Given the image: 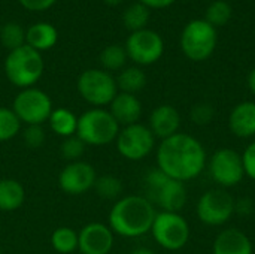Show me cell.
Masks as SVG:
<instances>
[{"label": "cell", "instance_id": "cell-5", "mask_svg": "<svg viewBox=\"0 0 255 254\" xmlns=\"http://www.w3.org/2000/svg\"><path fill=\"white\" fill-rule=\"evenodd\" d=\"M120 129V124L111 115L109 109L91 108L78 117L76 135L87 147H103L115 142Z\"/></svg>", "mask_w": 255, "mask_h": 254}, {"label": "cell", "instance_id": "cell-31", "mask_svg": "<svg viewBox=\"0 0 255 254\" xmlns=\"http://www.w3.org/2000/svg\"><path fill=\"white\" fill-rule=\"evenodd\" d=\"M85 148H87V145L84 144V141L78 135H73V136L63 139V144L60 147V153L70 163V162L82 160L81 157L84 156Z\"/></svg>", "mask_w": 255, "mask_h": 254}, {"label": "cell", "instance_id": "cell-37", "mask_svg": "<svg viewBox=\"0 0 255 254\" xmlns=\"http://www.w3.org/2000/svg\"><path fill=\"white\" fill-rule=\"evenodd\" d=\"M142 4H145L148 9H164L173 4L176 0H139Z\"/></svg>", "mask_w": 255, "mask_h": 254}, {"label": "cell", "instance_id": "cell-39", "mask_svg": "<svg viewBox=\"0 0 255 254\" xmlns=\"http://www.w3.org/2000/svg\"><path fill=\"white\" fill-rule=\"evenodd\" d=\"M130 254H155L151 249H148V247H137V249H134V250H131Z\"/></svg>", "mask_w": 255, "mask_h": 254}, {"label": "cell", "instance_id": "cell-18", "mask_svg": "<svg viewBox=\"0 0 255 254\" xmlns=\"http://www.w3.org/2000/svg\"><path fill=\"white\" fill-rule=\"evenodd\" d=\"M214 254H253L250 237L239 229H224L214 241Z\"/></svg>", "mask_w": 255, "mask_h": 254}, {"label": "cell", "instance_id": "cell-21", "mask_svg": "<svg viewBox=\"0 0 255 254\" xmlns=\"http://www.w3.org/2000/svg\"><path fill=\"white\" fill-rule=\"evenodd\" d=\"M25 201V189L15 178L0 180V211L12 213L19 210Z\"/></svg>", "mask_w": 255, "mask_h": 254}, {"label": "cell", "instance_id": "cell-1", "mask_svg": "<svg viewBox=\"0 0 255 254\" xmlns=\"http://www.w3.org/2000/svg\"><path fill=\"white\" fill-rule=\"evenodd\" d=\"M206 151L200 141L187 133H176L163 139L157 148V168L167 177L187 183L199 177L206 168Z\"/></svg>", "mask_w": 255, "mask_h": 254}, {"label": "cell", "instance_id": "cell-14", "mask_svg": "<svg viewBox=\"0 0 255 254\" xmlns=\"http://www.w3.org/2000/svg\"><path fill=\"white\" fill-rule=\"evenodd\" d=\"M97 180L96 169L91 163L78 160L67 163L58 175V187L70 196H81L94 189Z\"/></svg>", "mask_w": 255, "mask_h": 254}, {"label": "cell", "instance_id": "cell-38", "mask_svg": "<svg viewBox=\"0 0 255 254\" xmlns=\"http://www.w3.org/2000/svg\"><path fill=\"white\" fill-rule=\"evenodd\" d=\"M248 88H250V91L255 96V67L250 72V75H248Z\"/></svg>", "mask_w": 255, "mask_h": 254}, {"label": "cell", "instance_id": "cell-28", "mask_svg": "<svg viewBox=\"0 0 255 254\" xmlns=\"http://www.w3.org/2000/svg\"><path fill=\"white\" fill-rule=\"evenodd\" d=\"M21 121L12 108L0 106V142L10 141L21 132Z\"/></svg>", "mask_w": 255, "mask_h": 254}, {"label": "cell", "instance_id": "cell-9", "mask_svg": "<svg viewBox=\"0 0 255 254\" xmlns=\"http://www.w3.org/2000/svg\"><path fill=\"white\" fill-rule=\"evenodd\" d=\"M152 238L155 243L169 252L181 250L190 240V225L179 213H157L152 228Z\"/></svg>", "mask_w": 255, "mask_h": 254}, {"label": "cell", "instance_id": "cell-10", "mask_svg": "<svg viewBox=\"0 0 255 254\" xmlns=\"http://www.w3.org/2000/svg\"><path fill=\"white\" fill-rule=\"evenodd\" d=\"M118 153L130 162H139L148 157L155 148V136L148 126L136 123L120 129L115 139Z\"/></svg>", "mask_w": 255, "mask_h": 254}, {"label": "cell", "instance_id": "cell-20", "mask_svg": "<svg viewBox=\"0 0 255 254\" xmlns=\"http://www.w3.org/2000/svg\"><path fill=\"white\" fill-rule=\"evenodd\" d=\"M57 40L58 31L49 22H36L25 30V45L39 52L54 48Z\"/></svg>", "mask_w": 255, "mask_h": 254}, {"label": "cell", "instance_id": "cell-35", "mask_svg": "<svg viewBox=\"0 0 255 254\" xmlns=\"http://www.w3.org/2000/svg\"><path fill=\"white\" fill-rule=\"evenodd\" d=\"M19 4L31 12H43L48 10L57 0H18Z\"/></svg>", "mask_w": 255, "mask_h": 254}, {"label": "cell", "instance_id": "cell-32", "mask_svg": "<svg viewBox=\"0 0 255 254\" xmlns=\"http://www.w3.org/2000/svg\"><path fill=\"white\" fill-rule=\"evenodd\" d=\"M215 109L209 103H197L191 109V121L197 126H206L214 120Z\"/></svg>", "mask_w": 255, "mask_h": 254}, {"label": "cell", "instance_id": "cell-25", "mask_svg": "<svg viewBox=\"0 0 255 254\" xmlns=\"http://www.w3.org/2000/svg\"><path fill=\"white\" fill-rule=\"evenodd\" d=\"M148 19H149V9L145 4H142L140 1L130 4L123 13L124 27L127 30H130L131 33L146 28Z\"/></svg>", "mask_w": 255, "mask_h": 254}, {"label": "cell", "instance_id": "cell-30", "mask_svg": "<svg viewBox=\"0 0 255 254\" xmlns=\"http://www.w3.org/2000/svg\"><path fill=\"white\" fill-rule=\"evenodd\" d=\"M232 15H233V9H232L230 3H227L224 0H217L208 6L205 19L215 27V25L227 24L229 19L232 18Z\"/></svg>", "mask_w": 255, "mask_h": 254}, {"label": "cell", "instance_id": "cell-36", "mask_svg": "<svg viewBox=\"0 0 255 254\" xmlns=\"http://www.w3.org/2000/svg\"><path fill=\"white\" fill-rule=\"evenodd\" d=\"M253 211H254V202L250 198H242V199L236 201L235 213L242 214V216H250Z\"/></svg>", "mask_w": 255, "mask_h": 254}, {"label": "cell", "instance_id": "cell-16", "mask_svg": "<svg viewBox=\"0 0 255 254\" xmlns=\"http://www.w3.org/2000/svg\"><path fill=\"white\" fill-rule=\"evenodd\" d=\"M149 130L155 136V139H167L176 133H179L181 127V115L178 109L172 105H160L152 109L149 115Z\"/></svg>", "mask_w": 255, "mask_h": 254}, {"label": "cell", "instance_id": "cell-4", "mask_svg": "<svg viewBox=\"0 0 255 254\" xmlns=\"http://www.w3.org/2000/svg\"><path fill=\"white\" fill-rule=\"evenodd\" d=\"M145 186L148 196H145L152 205H158L161 211L179 213L187 204L185 184L167 177L158 168H152L145 177Z\"/></svg>", "mask_w": 255, "mask_h": 254}, {"label": "cell", "instance_id": "cell-40", "mask_svg": "<svg viewBox=\"0 0 255 254\" xmlns=\"http://www.w3.org/2000/svg\"><path fill=\"white\" fill-rule=\"evenodd\" d=\"M103 1L108 6H118L120 3H123V0H103Z\"/></svg>", "mask_w": 255, "mask_h": 254}, {"label": "cell", "instance_id": "cell-3", "mask_svg": "<svg viewBox=\"0 0 255 254\" xmlns=\"http://www.w3.org/2000/svg\"><path fill=\"white\" fill-rule=\"evenodd\" d=\"M43 69L45 63L40 52L28 45L9 51L4 58V75L7 81L21 90L34 87L42 78Z\"/></svg>", "mask_w": 255, "mask_h": 254}, {"label": "cell", "instance_id": "cell-7", "mask_svg": "<svg viewBox=\"0 0 255 254\" xmlns=\"http://www.w3.org/2000/svg\"><path fill=\"white\" fill-rule=\"evenodd\" d=\"M217 30L206 19L190 21L181 34V49L193 61L208 60L217 46Z\"/></svg>", "mask_w": 255, "mask_h": 254}, {"label": "cell", "instance_id": "cell-15", "mask_svg": "<svg viewBox=\"0 0 255 254\" xmlns=\"http://www.w3.org/2000/svg\"><path fill=\"white\" fill-rule=\"evenodd\" d=\"M114 243L115 234L100 222L88 223L78 232V250L81 254H111Z\"/></svg>", "mask_w": 255, "mask_h": 254}, {"label": "cell", "instance_id": "cell-12", "mask_svg": "<svg viewBox=\"0 0 255 254\" xmlns=\"http://www.w3.org/2000/svg\"><path fill=\"white\" fill-rule=\"evenodd\" d=\"M209 174L223 189L241 184L245 177L242 154L232 148H220L209 159Z\"/></svg>", "mask_w": 255, "mask_h": 254}, {"label": "cell", "instance_id": "cell-13", "mask_svg": "<svg viewBox=\"0 0 255 254\" xmlns=\"http://www.w3.org/2000/svg\"><path fill=\"white\" fill-rule=\"evenodd\" d=\"M124 48L127 57L137 66H149L161 58L164 52V42L157 31L143 28L130 33Z\"/></svg>", "mask_w": 255, "mask_h": 254}, {"label": "cell", "instance_id": "cell-41", "mask_svg": "<svg viewBox=\"0 0 255 254\" xmlns=\"http://www.w3.org/2000/svg\"><path fill=\"white\" fill-rule=\"evenodd\" d=\"M0 254H1V250H0Z\"/></svg>", "mask_w": 255, "mask_h": 254}, {"label": "cell", "instance_id": "cell-27", "mask_svg": "<svg viewBox=\"0 0 255 254\" xmlns=\"http://www.w3.org/2000/svg\"><path fill=\"white\" fill-rule=\"evenodd\" d=\"M96 193L106 201H118L123 195V181L115 175L97 177L94 184Z\"/></svg>", "mask_w": 255, "mask_h": 254}, {"label": "cell", "instance_id": "cell-8", "mask_svg": "<svg viewBox=\"0 0 255 254\" xmlns=\"http://www.w3.org/2000/svg\"><path fill=\"white\" fill-rule=\"evenodd\" d=\"M51 97L40 88L30 87L21 90L12 103V111L24 126H43L52 112Z\"/></svg>", "mask_w": 255, "mask_h": 254}, {"label": "cell", "instance_id": "cell-24", "mask_svg": "<svg viewBox=\"0 0 255 254\" xmlns=\"http://www.w3.org/2000/svg\"><path fill=\"white\" fill-rule=\"evenodd\" d=\"M51 246L57 253H73L78 250V232L67 226L57 228L51 235Z\"/></svg>", "mask_w": 255, "mask_h": 254}, {"label": "cell", "instance_id": "cell-23", "mask_svg": "<svg viewBox=\"0 0 255 254\" xmlns=\"http://www.w3.org/2000/svg\"><path fill=\"white\" fill-rule=\"evenodd\" d=\"M118 91L136 94L146 85V75L139 66H130L120 70L118 76L115 78Z\"/></svg>", "mask_w": 255, "mask_h": 254}, {"label": "cell", "instance_id": "cell-26", "mask_svg": "<svg viewBox=\"0 0 255 254\" xmlns=\"http://www.w3.org/2000/svg\"><path fill=\"white\" fill-rule=\"evenodd\" d=\"M127 52L124 46L109 45L100 52V64L106 72L123 70L127 63Z\"/></svg>", "mask_w": 255, "mask_h": 254}, {"label": "cell", "instance_id": "cell-29", "mask_svg": "<svg viewBox=\"0 0 255 254\" xmlns=\"http://www.w3.org/2000/svg\"><path fill=\"white\" fill-rule=\"evenodd\" d=\"M0 42L9 51L25 45V30L16 22H6L0 28Z\"/></svg>", "mask_w": 255, "mask_h": 254}, {"label": "cell", "instance_id": "cell-34", "mask_svg": "<svg viewBox=\"0 0 255 254\" xmlns=\"http://www.w3.org/2000/svg\"><path fill=\"white\" fill-rule=\"evenodd\" d=\"M242 162H244L245 175L255 181V141L245 148L242 154Z\"/></svg>", "mask_w": 255, "mask_h": 254}, {"label": "cell", "instance_id": "cell-6", "mask_svg": "<svg viewBox=\"0 0 255 254\" xmlns=\"http://www.w3.org/2000/svg\"><path fill=\"white\" fill-rule=\"evenodd\" d=\"M76 88L79 96L93 108L109 106L118 94L115 78L103 69L84 70L76 81Z\"/></svg>", "mask_w": 255, "mask_h": 254}, {"label": "cell", "instance_id": "cell-22", "mask_svg": "<svg viewBox=\"0 0 255 254\" xmlns=\"http://www.w3.org/2000/svg\"><path fill=\"white\" fill-rule=\"evenodd\" d=\"M49 129L54 135L66 139L76 135L78 130V115L69 108H54L48 118Z\"/></svg>", "mask_w": 255, "mask_h": 254}, {"label": "cell", "instance_id": "cell-17", "mask_svg": "<svg viewBox=\"0 0 255 254\" xmlns=\"http://www.w3.org/2000/svg\"><path fill=\"white\" fill-rule=\"evenodd\" d=\"M142 111H143L142 103L136 94H128L121 91H118V94L114 97V100L109 105V112L120 124V127L139 123L142 117Z\"/></svg>", "mask_w": 255, "mask_h": 254}, {"label": "cell", "instance_id": "cell-33", "mask_svg": "<svg viewBox=\"0 0 255 254\" xmlns=\"http://www.w3.org/2000/svg\"><path fill=\"white\" fill-rule=\"evenodd\" d=\"M22 139L28 148H40L45 144V130L42 126H25L22 132Z\"/></svg>", "mask_w": 255, "mask_h": 254}, {"label": "cell", "instance_id": "cell-2", "mask_svg": "<svg viewBox=\"0 0 255 254\" xmlns=\"http://www.w3.org/2000/svg\"><path fill=\"white\" fill-rule=\"evenodd\" d=\"M155 216V207L145 196L128 195L115 201L108 226L123 238H139L151 232Z\"/></svg>", "mask_w": 255, "mask_h": 254}, {"label": "cell", "instance_id": "cell-11", "mask_svg": "<svg viewBox=\"0 0 255 254\" xmlns=\"http://www.w3.org/2000/svg\"><path fill=\"white\" fill-rule=\"evenodd\" d=\"M236 199L226 189L205 192L196 207L199 220L206 226H223L235 214Z\"/></svg>", "mask_w": 255, "mask_h": 254}, {"label": "cell", "instance_id": "cell-19", "mask_svg": "<svg viewBox=\"0 0 255 254\" xmlns=\"http://www.w3.org/2000/svg\"><path fill=\"white\" fill-rule=\"evenodd\" d=\"M229 129L238 138L255 136V102L238 103L229 115Z\"/></svg>", "mask_w": 255, "mask_h": 254}]
</instances>
